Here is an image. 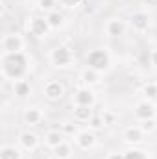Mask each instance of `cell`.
I'll list each match as a JSON object with an SVG mask.
<instances>
[{
	"label": "cell",
	"instance_id": "6da1fadb",
	"mask_svg": "<svg viewBox=\"0 0 157 159\" xmlns=\"http://www.w3.org/2000/svg\"><path fill=\"white\" fill-rule=\"evenodd\" d=\"M30 63H32V59L28 57L26 52L2 54V59H0L2 78L11 80V81L26 78V74H28V70H30Z\"/></svg>",
	"mask_w": 157,
	"mask_h": 159
},
{
	"label": "cell",
	"instance_id": "7a4b0ae2",
	"mask_svg": "<svg viewBox=\"0 0 157 159\" xmlns=\"http://www.w3.org/2000/svg\"><path fill=\"white\" fill-rule=\"evenodd\" d=\"M74 52L72 48L65 46V44H59L56 48H52L50 52V63L56 67V69H70L74 65Z\"/></svg>",
	"mask_w": 157,
	"mask_h": 159
},
{
	"label": "cell",
	"instance_id": "3957f363",
	"mask_svg": "<svg viewBox=\"0 0 157 159\" xmlns=\"http://www.w3.org/2000/svg\"><path fill=\"white\" fill-rule=\"evenodd\" d=\"M85 63H87V67H91L94 70L105 72L111 69V56L104 48H94L85 56Z\"/></svg>",
	"mask_w": 157,
	"mask_h": 159
},
{
	"label": "cell",
	"instance_id": "277c9868",
	"mask_svg": "<svg viewBox=\"0 0 157 159\" xmlns=\"http://www.w3.org/2000/svg\"><path fill=\"white\" fill-rule=\"evenodd\" d=\"M26 30H28L34 37L44 39V37L50 35L52 26L48 24V19H46V17H43V15H32V17H28V20H26Z\"/></svg>",
	"mask_w": 157,
	"mask_h": 159
},
{
	"label": "cell",
	"instance_id": "5b68a950",
	"mask_svg": "<svg viewBox=\"0 0 157 159\" xmlns=\"http://www.w3.org/2000/svg\"><path fill=\"white\" fill-rule=\"evenodd\" d=\"M128 26L135 32V34H146L150 28H152V17L148 11H142V9H137L129 15L128 19Z\"/></svg>",
	"mask_w": 157,
	"mask_h": 159
},
{
	"label": "cell",
	"instance_id": "8992f818",
	"mask_svg": "<svg viewBox=\"0 0 157 159\" xmlns=\"http://www.w3.org/2000/svg\"><path fill=\"white\" fill-rule=\"evenodd\" d=\"M2 54H15V52H24V48H26V39L20 35V34H17V32H13V34H6L4 37H2Z\"/></svg>",
	"mask_w": 157,
	"mask_h": 159
},
{
	"label": "cell",
	"instance_id": "52a82bcc",
	"mask_svg": "<svg viewBox=\"0 0 157 159\" xmlns=\"http://www.w3.org/2000/svg\"><path fill=\"white\" fill-rule=\"evenodd\" d=\"M133 117L137 119V122H142V120H150V119H157V107L154 102L150 100H139L135 106H133Z\"/></svg>",
	"mask_w": 157,
	"mask_h": 159
},
{
	"label": "cell",
	"instance_id": "ba28073f",
	"mask_svg": "<svg viewBox=\"0 0 157 159\" xmlns=\"http://www.w3.org/2000/svg\"><path fill=\"white\" fill-rule=\"evenodd\" d=\"M94 104H96V94H94L92 87L81 85L78 89H74V93H72V106H89V107H92Z\"/></svg>",
	"mask_w": 157,
	"mask_h": 159
},
{
	"label": "cell",
	"instance_id": "9c48e42d",
	"mask_svg": "<svg viewBox=\"0 0 157 159\" xmlns=\"http://www.w3.org/2000/svg\"><path fill=\"white\" fill-rule=\"evenodd\" d=\"M96 143H98L96 133H94L91 128H89V129H79L78 133H76V137H74V144L78 146L79 150H83V152L92 150V148L96 146Z\"/></svg>",
	"mask_w": 157,
	"mask_h": 159
},
{
	"label": "cell",
	"instance_id": "30bf717a",
	"mask_svg": "<svg viewBox=\"0 0 157 159\" xmlns=\"http://www.w3.org/2000/svg\"><path fill=\"white\" fill-rule=\"evenodd\" d=\"M43 94L50 102H59L65 96V85L59 80H48L43 87Z\"/></svg>",
	"mask_w": 157,
	"mask_h": 159
},
{
	"label": "cell",
	"instance_id": "8fae6325",
	"mask_svg": "<svg viewBox=\"0 0 157 159\" xmlns=\"http://www.w3.org/2000/svg\"><path fill=\"white\" fill-rule=\"evenodd\" d=\"M126 30H128V22L122 19V17H113V19H109L107 22H105V26H104V32H105V35L107 37H122L124 34H126Z\"/></svg>",
	"mask_w": 157,
	"mask_h": 159
},
{
	"label": "cell",
	"instance_id": "7c38bea8",
	"mask_svg": "<svg viewBox=\"0 0 157 159\" xmlns=\"http://www.w3.org/2000/svg\"><path fill=\"white\" fill-rule=\"evenodd\" d=\"M43 120H44V113H43V109L37 107V106H28V107L22 109V122L26 126L35 128V126L43 124Z\"/></svg>",
	"mask_w": 157,
	"mask_h": 159
},
{
	"label": "cell",
	"instance_id": "4fadbf2b",
	"mask_svg": "<svg viewBox=\"0 0 157 159\" xmlns=\"http://www.w3.org/2000/svg\"><path fill=\"white\" fill-rule=\"evenodd\" d=\"M144 137H146V133L141 129L139 124H137V126H128V128H124V131H122V141H124L126 144H129V146L141 144V143L144 141Z\"/></svg>",
	"mask_w": 157,
	"mask_h": 159
},
{
	"label": "cell",
	"instance_id": "5bb4252c",
	"mask_svg": "<svg viewBox=\"0 0 157 159\" xmlns=\"http://www.w3.org/2000/svg\"><path fill=\"white\" fill-rule=\"evenodd\" d=\"M41 144V139L39 135L35 133V131H22L20 135H19V146L24 150V152H34V150H37Z\"/></svg>",
	"mask_w": 157,
	"mask_h": 159
},
{
	"label": "cell",
	"instance_id": "9a60e30c",
	"mask_svg": "<svg viewBox=\"0 0 157 159\" xmlns=\"http://www.w3.org/2000/svg\"><path fill=\"white\" fill-rule=\"evenodd\" d=\"M11 93H13L15 98H19V100H26V98L32 96L34 89H32V83H30L28 80L22 78V80L13 81V85H11Z\"/></svg>",
	"mask_w": 157,
	"mask_h": 159
},
{
	"label": "cell",
	"instance_id": "2e32d148",
	"mask_svg": "<svg viewBox=\"0 0 157 159\" xmlns=\"http://www.w3.org/2000/svg\"><path fill=\"white\" fill-rule=\"evenodd\" d=\"M102 74H104V72H100V70H94V69H91V67H85V69L79 72V80H81V83H83L85 87H96V85L102 81Z\"/></svg>",
	"mask_w": 157,
	"mask_h": 159
},
{
	"label": "cell",
	"instance_id": "e0dca14e",
	"mask_svg": "<svg viewBox=\"0 0 157 159\" xmlns=\"http://www.w3.org/2000/svg\"><path fill=\"white\" fill-rule=\"evenodd\" d=\"M43 143H44V146H46V148L54 150L56 146H59V144H63V143H65V133H63L61 129H50V131H46V133H44Z\"/></svg>",
	"mask_w": 157,
	"mask_h": 159
},
{
	"label": "cell",
	"instance_id": "ac0fdd59",
	"mask_svg": "<svg viewBox=\"0 0 157 159\" xmlns=\"http://www.w3.org/2000/svg\"><path fill=\"white\" fill-rule=\"evenodd\" d=\"M92 115H94V111L89 106H74V109H72V119L76 120V122H79V124L89 122V120L92 119Z\"/></svg>",
	"mask_w": 157,
	"mask_h": 159
},
{
	"label": "cell",
	"instance_id": "d6986e66",
	"mask_svg": "<svg viewBox=\"0 0 157 159\" xmlns=\"http://www.w3.org/2000/svg\"><path fill=\"white\" fill-rule=\"evenodd\" d=\"M24 150L20 146H15V144H4L0 148V159H22Z\"/></svg>",
	"mask_w": 157,
	"mask_h": 159
},
{
	"label": "cell",
	"instance_id": "ffe728a7",
	"mask_svg": "<svg viewBox=\"0 0 157 159\" xmlns=\"http://www.w3.org/2000/svg\"><path fill=\"white\" fill-rule=\"evenodd\" d=\"M74 156V150H72V144L70 143H63V144H59V146H56L54 150H52V157L54 159H70Z\"/></svg>",
	"mask_w": 157,
	"mask_h": 159
},
{
	"label": "cell",
	"instance_id": "44dd1931",
	"mask_svg": "<svg viewBox=\"0 0 157 159\" xmlns=\"http://www.w3.org/2000/svg\"><path fill=\"white\" fill-rule=\"evenodd\" d=\"M46 19H48V24L52 26V30H59V28L65 24V17H63V13H59L57 9L52 11V13H48Z\"/></svg>",
	"mask_w": 157,
	"mask_h": 159
},
{
	"label": "cell",
	"instance_id": "7402d4cb",
	"mask_svg": "<svg viewBox=\"0 0 157 159\" xmlns=\"http://www.w3.org/2000/svg\"><path fill=\"white\" fill-rule=\"evenodd\" d=\"M142 94H144V98L150 100V102L157 100V81H148V83H144V85H142Z\"/></svg>",
	"mask_w": 157,
	"mask_h": 159
},
{
	"label": "cell",
	"instance_id": "603a6c76",
	"mask_svg": "<svg viewBox=\"0 0 157 159\" xmlns=\"http://www.w3.org/2000/svg\"><path fill=\"white\" fill-rule=\"evenodd\" d=\"M76 120H65L63 124H61V131L65 133V137H76V133H78V126L74 124Z\"/></svg>",
	"mask_w": 157,
	"mask_h": 159
},
{
	"label": "cell",
	"instance_id": "cb8c5ba5",
	"mask_svg": "<svg viewBox=\"0 0 157 159\" xmlns=\"http://www.w3.org/2000/svg\"><path fill=\"white\" fill-rule=\"evenodd\" d=\"M124 157H126V159H150V156H148V152H144V150H141V148L131 146L128 152H124Z\"/></svg>",
	"mask_w": 157,
	"mask_h": 159
},
{
	"label": "cell",
	"instance_id": "d4e9b609",
	"mask_svg": "<svg viewBox=\"0 0 157 159\" xmlns=\"http://www.w3.org/2000/svg\"><path fill=\"white\" fill-rule=\"evenodd\" d=\"M57 2L59 0H37V6H39V9L43 13H52V11H56V6H57Z\"/></svg>",
	"mask_w": 157,
	"mask_h": 159
},
{
	"label": "cell",
	"instance_id": "484cf974",
	"mask_svg": "<svg viewBox=\"0 0 157 159\" xmlns=\"http://www.w3.org/2000/svg\"><path fill=\"white\" fill-rule=\"evenodd\" d=\"M100 115H102V120H104V126H113V124H117V120H118L117 113L111 111V109H104Z\"/></svg>",
	"mask_w": 157,
	"mask_h": 159
},
{
	"label": "cell",
	"instance_id": "4316f807",
	"mask_svg": "<svg viewBox=\"0 0 157 159\" xmlns=\"http://www.w3.org/2000/svg\"><path fill=\"white\" fill-rule=\"evenodd\" d=\"M139 126H141V129H142L146 135H150V133H154V131L157 129V120L155 119L142 120V122H139Z\"/></svg>",
	"mask_w": 157,
	"mask_h": 159
},
{
	"label": "cell",
	"instance_id": "83f0119b",
	"mask_svg": "<svg viewBox=\"0 0 157 159\" xmlns=\"http://www.w3.org/2000/svg\"><path fill=\"white\" fill-rule=\"evenodd\" d=\"M87 124H89V128H91L92 131H96V129L104 128V120H102V115H100V113H98V115L94 113V115H92V119L89 120Z\"/></svg>",
	"mask_w": 157,
	"mask_h": 159
},
{
	"label": "cell",
	"instance_id": "f1b7e54d",
	"mask_svg": "<svg viewBox=\"0 0 157 159\" xmlns=\"http://www.w3.org/2000/svg\"><path fill=\"white\" fill-rule=\"evenodd\" d=\"M81 2H83V0H59V4H61L65 9H74V7H78Z\"/></svg>",
	"mask_w": 157,
	"mask_h": 159
},
{
	"label": "cell",
	"instance_id": "f546056e",
	"mask_svg": "<svg viewBox=\"0 0 157 159\" xmlns=\"http://www.w3.org/2000/svg\"><path fill=\"white\" fill-rule=\"evenodd\" d=\"M150 63H152V67L157 69V48H154V50L150 52Z\"/></svg>",
	"mask_w": 157,
	"mask_h": 159
},
{
	"label": "cell",
	"instance_id": "4dcf8cb0",
	"mask_svg": "<svg viewBox=\"0 0 157 159\" xmlns=\"http://www.w3.org/2000/svg\"><path fill=\"white\" fill-rule=\"evenodd\" d=\"M105 159H126V157H124V152H111V154H107Z\"/></svg>",
	"mask_w": 157,
	"mask_h": 159
},
{
	"label": "cell",
	"instance_id": "1f68e13d",
	"mask_svg": "<svg viewBox=\"0 0 157 159\" xmlns=\"http://www.w3.org/2000/svg\"><path fill=\"white\" fill-rule=\"evenodd\" d=\"M148 2H155V0H148Z\"/></svg>",
	"mask_w": 157,
	"mask_h": 159
},
{
	"label": "cell",
	"instance_id": "d6a6232c",
	"mask_svg": "<svg viewBox=\"0 0 157 159\" xmlns=\"http://www.w3.org/2000/svg\"><path fill=\"white\" fill-rule=\"evenodd\" d=\"M50 159H54V157H50Z\"/></svg>",
	"mask_w": 157,
	"mask_h": 159
}]
</instances>
